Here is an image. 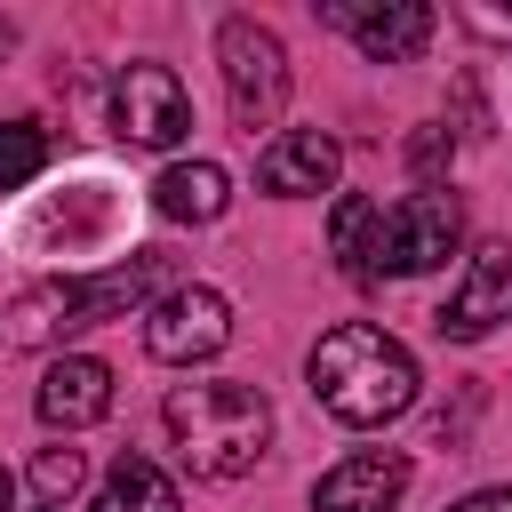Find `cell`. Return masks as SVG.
I'll list each match as a JSON object with an SVG mask.
<instances>
[{
	"instance_id": "6da1fadb",
	"label": "cell",
	"mask_w": 512,
	"mask_h": 512,
	"mask_svg": "<svg viewBox=\"0 0 512 512\" xmlns=\"http://www.w3.org/2000/svg\"><path fill=\"white\" fill-rule=\"evenodd\" d=\"M168 264L144 248V256H120L104 272H72V280H40L8 304V344L40 352V344H64L80 328H104V320H128V312H152L168 288Z\"/></svg>"
},
{
	"instance_id": "7a4b0ae2",
	"label": "cell",
	"mask_w": 512,
	"mask_h": 512,
	"mask_svg": "<svg viewBox=\"0 0 512 512\" xmlns=\"http://www.w3.org/2000/svg\"><path fill=\"white\" fill-rule=\"evenodd\" d=\"M312 400L336 416V424H392L416 408V360L408 344H392L384 328L368 320H344L312 344Z\"/></svg>"
},
{
	"instance_id": "3957f363",
	"label": "cell",
	"mask_w": 512,
	"mask_h": 512,
	"mask_svg": "<svg viewBox=\"0 0 512 512\" xmlns=\"http://www.w3.org/2000/svg\"><path fill=\"white\" fill-rule=\"evenodd\" d=\"M160 416H168V432H176V448H184V464L200 480H240L272 448V400L256 384H240V376L176 384Z\"/></svg>"
},
{
	"instance_id": "277c9868",
	"label": "cell",
	"mask_w": 512,
	"mask_h": 512,
	"mask_svg": "<svg viewBox=\"0 0 512 512\" xmlns=\"http://www.w3.org/2000/svg\"><path fill=\"white\" fill-rule=\"evenodd\" d=\"M216 72H224L232 120H240L248 136L280 120V104H288V48H280L272 24H256V16H224V24H216Z\"/></svg>"
},
{
	"instance_id": "5b68a950",
	"label": "cell",
	"mask_w": 512,
	"mask_h": 512,
	"mask_svg": "<svg viewBox=\"0 0 512 512\" xmlns=\"http://www.w3.org/2000/svg\"><path fill=\"white\" fill-rule=\"evenodd\" d=\"M464 240V208L456 192H408L392 208H376V240H368V280H408V272H432L448 264Z\"/></svg>"
},
{
	"instance_id": "8992f818",
	"label": "cell",
	"mask_w": 512,
	"mask_h": 512,
	"mask_svg": "<svg viewBox=\"0 0 512 512\" xmlns=\"http://www.w3.org/2000/svg\"><path fill=\"white\" fill-rule=\"evenodd\" d=\"M224 344H232V304H224V288H208V280H184V288H168V296L144 312V352L168 360V368L216 360Z\"/></svg>"
},
{
	"instance_id": "52a82bcc",
	"label": "cell",
	"mask_w": 512,
	"mask_h": 512,
	"mask_svg": "<svg viewBox=\"0 0 512 512\" xmlns=\"http://www.w3.org/2000/svg\"><path fill=\"white\" fill-rule=\"evenodd\" d=\"M184 128H192L184 80L168 64H120V80H112V136L136 144V152H168Z\"/></svg>"
},
{
	"instance_id": "ba28073f",
	"label": "cell",
	"mask_w": 512,
	"mask_h": 512,
	"mask_svg": "<svg viewBox=\"0 0 512 512\" xmlns=\"http://www.w3.org/2000/svg\"><path fill=\"white\" fill-rule=\"evenodd\" d=\"M336 168H344V144H336L328 128H280V136L256 152V184H264L272 200H312V192L336 184Z\"/></svg>"
},
{
	"instance_id": "9c48e42d",
	"label": "cell",
	"mask_w": 512,
	"mask_h": 512,
	"mask_svg": "<svg viewBox=\"0 0 512 512\" xmlns=\"http://www.w3.org/2000/svg\"><path fill=\"white\" fill-rule=\"evenodd\" d=\"M504 320H512V248L496 240V248H480V256L464 264V280L448 288V304H440V336L472 344V336H488V328H504Z\"/></svg>"
},
{
	"instance_id": "30bf717a",
	"label": "cell",
	"mask_w": 512,
	"mask_h": 512,
	"mask_svg": "<svg viewBox=\"0 0 512 512\" xmlns=\"http://www.w3.org/2000/svg\"><path fill=\"white\" fill-rule=\"evenodd\" d=\"M400 496H408V456L400 448H360L336 472H320L312 512H392Z\"/></svg>"
},
{
	"instance_id": "8fae6325",
	"label": "cell",
	"mask_w": 512,
	"mask_h": 512,
	"mask_svg": "<svg viewBox=\"0 0 512 512\" xmlns=\"http://www.w3.org/2000/svg\"><path fill=\"white\" fill-rule=\"evenodd\" d=\"M104 408H112V368H104V360H88V352H56V360L40 368V424H56V432H88Z\"/></svg>"
},
{
	"instance_id": "7c38bea8",
	"label": "cell",
	"mask_w": 512,
	"mask_h": 512,
	"mask_svg": "<svg viewBox=\"0 0 512 512\" xmlns=\"http://www.w3.org/2000/svg\"><path fill=\"white\" fill-rule=\"evenodd\" d=\"M344 32L360 40V56L408 64V56L432 40V8H424V0H352V24H344Z\"/></svg>"
},
{
	"instance_id": "4fadbf2b",
	"label": "cell",
	"mask_w": 512,
	"mask_h": 512,
	"mask_svg": "<svg viewBox=\"0 0 512 512\" xmlns=\"http://www.w3.org/2000/svg\"><path fill=\"white\" fill-rule=\"evenodd\" d=\"M152 208H160L168 224H216V216L232 208V176H224L216 160H176V168L152 176Z\"/></svg>"
},
{
	"instance_id": "5bb4252c",
	"label": "cell",
	"mask_w": 512,
	"mask_h": 512,
	"mask_svg": "<svg viewBox=\"0 0 512 512\" xmlns=\"http://www.w3.org/2000/svg\"><path fill=\"white\" fill-rule=\"evenodd\" d=\"M96 512H176V480L144 456H120L96 488Z\"/></svg>"
},
{
	"instance_id": "9a60e30c",
	"label": "cell",
	"mask_w": 512,
	"mask_h": 512,
	"mask_svg": "<svg viewBox=\"0 0 512 512\" xmlns=\"http://www.w3.org/2000/svg\"><path fill=\"white\" fill-rule=\"evenodd\" d=\"M368 240H376V200L344 192V200H336V216H328V256H336L352 280H368Z\"/></svg>"
},
{
	"instance_id": "2e32d148",
	"label": "cell",
	"mask_w": 512,
	"mask_h": 512,
	"mask_svg": "<svg viewBox=\"0 0 512 512\" xmlns=\"http://www.w3.org/2000/svg\"><path fill=\"white\" fill-rule=\"evenodd\" d=\"M40 168H48V136H40L32 120H0V192L32 184Z\"/></svg>"
},
{
	"instance_id": "e0dca14e",
	"label": "cell",
	"mask_w": 512,
	"mask_h": 512,
	"mask_svg": "<svg viewBox=\"0 0 512 512\" xmlns=\"http://www.w3.org/2000/svg\"><path fill=\"white\" fill-rule=\"evenodd\" d=\"M80 480H88V456H80V448H40V456H32V488H40L48 512H64V504L80 496Z\"/></svg>"
},
{
	"instance_id": "ac0fdd59",
	"label": "cell",
	"mask_w": 512,
	"mask_h": 512,
	"mask_svg": "<svg viewBox=\"0 0 512 512\" xmlns=\"http://www.w3.org/2000/svg\"><path fill=\"white\" fill-rule=\"evenodd\" d=\"M448 152H456V136H448V128H416V136H408V168H416V176H440V168H448Z\"/></svg>"
},
{
	"instance_id": "d6986e66",
	"label": "cell",
	"mask_w": 512,
	"mask_h": 512,
	"mask_svg": "<svg viewBox=\"0 0 512 512\" xmlns=\"http://www.w3.org/2000/svg\"><path fill=\"white\" fill-rule=\"evenodd\" d=\"M456 24H464V32H488V40H512V8H480V0H464Z\"/></svg>"
},
{
	"instance_id": "ffe728a7",
	"label": "cell",
	"mask_w": 512,
	"mask_h": 512,
	"mask_svg": "<svg viewBox=\"0 0 512 512\" xmlns=\"http://www.w3.org/2000/svg\"><path fill=\"white\" fill-rule=\"evenodd\" d=\"M448 512H512V488H472V496L448 504Z\"/></svg>"
},
{
	"instance_id": "44dd1931",
	"label": "cell",
	"mask_w": 512,
	"mask_h": 512,
	"mask_svg": "<svg viewBox=\"0 0 512 512\" xmlns=\"http://www.w3.org/2000/svg\"><path fill=\"white\" fill-rule=\"evenodd\" d=\"M0 512H8V472H0Z\"/></svg>"
},
{
	"instance_id": "7402d4cb",
	"label": "cell",
	"mask_w": 512,
	"mask_h": 512,
	"mask_svg": "<svg viewBox=\"0 0 512 512\" xmlns=\"http://www.w3.org/2000/svg\"><path fill=\"white\" fill-rule=\"evenodd\" d=\"M8 40H16V32H8V24H0V48H8Z\"/></svg>"
}]
</instances>
